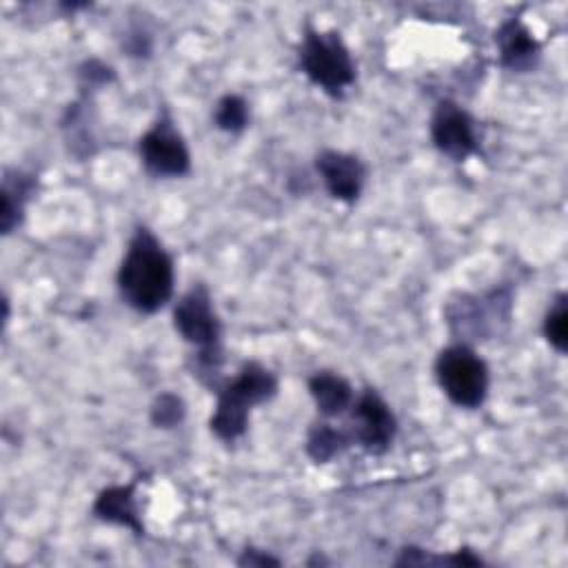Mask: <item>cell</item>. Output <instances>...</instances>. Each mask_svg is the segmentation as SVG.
Listing matches in <instances>:
<instances>
[{
  "label": "cell",
  "instance_id": "cell-11",
  "mask_svg": "<svg viewBox=\"0 0 568 568\" xmlns=\"http://www.w3.org/2000/svg\"><path fill=\"white\" fill-rule=\"evenodd\" d=\"M495 44L499 64L513 73L532 71L541 58L539 40L519 18H508L499 24L495 31Z\"/></svg>",
  "mask_w": 568,
  "mask_h": 568
},
{
  "label": "cell",
  "instance_id": "cell-6",
  "mask_svg": "<svg viewBox=\"0 0 568 568\" xmlns=\"http://www.w3.org/2000/svg\"><path fill=\"white\" fill-rule=\"evenodd\" d=\"M138 153L144 171L153 178H182L191 171L189 146L169 111H162L144 131L138 142Z\"/></svg>",
  "mask_w": 568,
  "mask_h": 568
},
{
  "label": "cell",
  "instance_id": "cell-15",
  "mask_svg": "<svg viewBox=\"0 0 568 568\" xmlns=\"http://www.w3.org/2000/svg\"><path fill=\"white\" fill-rule=\"evenodd\" d=\"M351 446H353V442L348 437V430L342 426H333L328 422H315L308 428L306 455L315 464H328Z\"/></svg>",
  "mask_w": 568,
  "mask_h": 568
},
{
  "label": "cell",
  "instance_id": "cell-21",
  "mask_svg": "<svg viewBox=\"0 0 568 568\" xmlns=\"http://www.w3.org/2000/svg\"><path fill=\"white\" fill-rule=\"evenodd\" d=\"M237 566H280V559L277 557H271L268 552L264 550H257V548H244L242 555L237 557Z\"/></svg>",
  "mask_w": 568,
  "mask_h": 568
},
{
  "label": "cell",
  "instance_id": "cell-3",
  "mask_svg": "<svg viewBox=\"0 0 568 568\" xmlns=\"http://www.w3.org/2000/svg\"><path fill=\"white\" fill-rule=\"evenodd\" d=\"M300 69L311 84L331 98H342L355 82V60L342 36L333 29H306L300 44Z\"/></svg>",
  "mask_w": 568,
  "mask_h": 568
},
{
  "label": "cell",
  "instance_id": "cell-5",
  "mask_svg": "<svg viewBox=\"0 0 568 568\" xmlns=\"http://www.w3.org/2000/svg\"><path fill=\"white\" fill-rule=\"evenodd\" d=\"M435 379L442 393L457 408H479L488 395V364L470 344H448L435 357Z\"/></svg>",
  "mask_w": 568,
  "mask_h": 568
},
{
  "label": "cell",
  "instance_id": "cell-2",
  "mask_svg": "<svg viewBox=\"0 0 568 568\" xmlns=\"http://www.w3.org/2000/svg\"><path fill=\"white\" fill-rule=\"evenodd\" d=\"M215 395L217 404L209 419V428L220 442L233 444L246 433L251 408L277 395V377L271 368L251 359L244 362L231 379L222 382Z\"/></svg>",
  "mask_w": 568,
  "mask_h": 568
},
{
  "label": "cell",
  "instance_id": "cell-12",
  "mask_svg": "<svg viewBox=\"0 0 568 568\" xmlns=\"http://www.w3.org/2000/svg\"><path fill=\"white\" fill-rule=\"evenodd\" d=\"M91 513L95 519L113 526L129 528L133 535H144L142 515L135 499V484H122V486H109L98 493Z\"/></svg>",
  "mask_w": 568,
  "mask_h": 568
},
{
  "label": "cell",
  "instance_id": "cell-13",
  "mask_svg": "<svg viewBox=\"0 0 568 568\" xmlns=\"http://www.w3.org/2000/svg\"><path fill=\"white\" fill-rule=\"evenodd\" d=\"M36 193V178L22 169H4L2 173V206H0V231L2 235L13 233L24 217L27 202Z\"/></svg>",
  "mask_w": 568,
  "mask_h": 568
},
{
  "label": "cell",
  "instance_id": "cell-9",
  "mask_svg": "<svg viewBox=\"0 0 568 568\" xmlns=\"http://www.w3.org/2000/svg\"><path fill=\"white\" fill-rule=\"evenodd\" d=\"M430 140L442 155L453 162H464L477 151L473 115L453 100H439L430 115Z\"/></svg>",
  "mask_w": 568,
  "mask_h": 568
},
{
  "label": "cell",
  "instance_id": "cell-17",
  "mask_svg": "<svg viewBox=\"0 0 568 568\" xmlns=\"http://www.w3.org/2000/svg\"><path fill=\"white\" fill-rule=\"evenodd\" d=\"M248 102L237 93H226L215 102L213 124L224 133H242L248 126Z\"/></svg>",
  "mask_w": 568,
  "mask_h": 568
},
{
  "label": "cell",
  "instance_id": "cell-7",
  "mask_svg": "<svg viewBox=\"0 0 568 568\" xmlns=\"http://www.w3.org/2000/svg\"><path fill=\"white\" fill-rule=\"evenodd\" d=\"M348 413V424L344 428L348 430L353 446H359L371 455H382L390 448L397 435V417L375 388H364L355 395Z\"/></svg>",
  "mask_w": 568,
  "mask_h": 568
},
{
  "label": "cell",
  "instance_id": "cell-1",
  "mask_svg": "<svg viewBox=\"0 0 568 568\" xmlns=\"http://www.w3.org/2000/svg\"><path fill=\"white\" fill-rule=\"evenodd\" d=\"M122 302L142 315L166 306L175 288V264L151 229L138 226L115 275Z\"/></svg>",
  "mask_w": 568,
  "mask_h": 568
},
{
  "label": "cell",
  "instance_id": "cell-18",
  "mask_svg": "<svg viewBox=\"0 0 568 568\" xmlns=\"http://www.w3.org/2000/svg\"><path fill=\"white\" fill-rule=\"evenodd\" d=\"M544 337L546 342L564 355L568 351V295L561 291L550 302V308L544 315Z\"/></svg>",
  "mask_w": 568,
  "mask_h": 568
},
{
  "label": "cell",
  "instance_id": "cell-20",
  "mask_svg": "<svg viewBox=\"0 0 568 568\" xmlns=\"http://www.w3.org/2000/svg\"><path fill=\"white\" fill-rule=\"evenodd\" d=\"M78 78H80V84L82 89H95V87H104L109 84L115 73L109 64H104L102 60H87L80 64L78 69Z\"/></svg>",
  "mask_w": 568,
  "mask_h": 568
},
{
  "label": "cell",
  "instance_id": "cell-14",
  "mask_svg": "<svg viewBox=\"0 0 568 568\" xmlns=\"http://www.w3.org/2000/svg\"><path fill=\"white\" fill-rule=\"evenodd\" d=\"M308 393L317 413L326 419L344 415L355 399V390L348 379L335 371H315L308 377Z\"/></svg>",
  "mask_w": 568,
  "mask_h": 568
},
{
  "label": "cell",
  "instance_id": "cell-19",
  "mask_svg": "<svg viewBox=\"0 0 568 568\" xmlns=\"http://www.w3.org/2000/svg\"><path fill=\"white\" fill-rule=\"evenodd\" d=\"M184 417H186V404L180 395L171 390L160 393L149 408V419L155 428H164V430L175 428L184 422Z\"/></svg>",
  "mask_w": 568,
  "mask_h": 568
},
{
  "label": "cell",
  "instance_id": "cell-16",
  "mask_svg": "<svg viewBox=\"0 0 568 568\" xmlns=\"http://www.w3.org/2000/svg\"><path fill=\"white\" fill-rule=\"evenodd\" d=\"M481 566V557H477L468 548H459L450 555H430L422 548L406 546L402 548L399 557L395 559V566Z\"/></svg>",
  "mask_w": 568,
  "mask_h": 568
},
{
  "label": "cell",
  "instance_id": "cell-10",
  "mask_svg": "<svg viewBox=\"0 0 568 568\" xmlns=\"http://www.w3.org/2000/svg\"><path fill=\"white\" fill-rule=\"evenodd\" d=\"M315 171L333 200L353 204L362 195L366 166L357 155L337 149H324L315 155Z\"/></svg>",
  "mask_w": 568,
  "mask_h": 568
},
{
  "label": "cell",
  "instance_id": "cell-8",
  "mask_svg": "<svg viewBox=\"0 0 568 568\" xmlns=\"http://www.w3.org/2000/svg\"><path fill=\"white\" fill-rule=\"evenodd\" d=\"M173 328L195 351H222V322L204 284H193L173 306Z\"/></svg>",
  "mask_w": 568,
  "mask_h": 568
},
{
  "label": "cell",
  "instance_id": "cell-4",
  "mask_svg": "<svg viewBox=\"0 0 568 568\" xmlns=\"http://www.w3.org/2000/svg\"><path fill=\"white\" fill-rule=\"evenodd\" d=\"M513 317L510 286H495L488 293H459L446 304V324L462 344L484 342L499 335Z\"/></svg>",
  "mask_w": 568,
  "mask_h": 568
}]
</instances>
